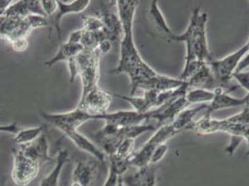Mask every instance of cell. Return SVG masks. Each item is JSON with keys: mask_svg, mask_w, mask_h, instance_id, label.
Here are the masks:
<instances>
[{"mask_svg": "<svg viewBox=\"0 0 249 186\" xmlns=\"http://www.w3.org/2000/svg\"><path fill=\"white\" fill-rule=\"evenodd\" d=\"M84 51L83 46L81 44L71 43V42L65 41L62 43L61 47L59 48V51L53 56L51 60L45 62V65L47 67H52L55 64L60 62H69L70 60L76 57L80 52Z\"/></svg>", "mask_w": 249, "mask_h": 186, "instance_id": "19", "label": "cell"}, {"mask_svg": "<svg viewBox=\"0 0 249 186\" xmlns=\"http://www.w3.org/2000/svg\"><path fill=\"white\" fill-rule=\"evenodd\" d=\"M33 31L27 18L2 15L0 17V38L10 44L21 38H27Z\"/></svg>", "mask_w": 249, "mask_h": 186, "instance_id": "7", "label": "cell"}, {"mask_svg": "<svg viewBox=\"0 0 249 186\" xmlns=\"http://www.w3.org/2000/svg\"><path fill=\"white\" fill-rule=\"evenodd\" d=\"M241 106H249V93L244 98H235L229 94V92L223 89H217L215 91V97L211 103H209L208 108L203 113L207 114H212V113L226 109L231 107H241Z\"/></svg>", "mask_w": 249, "mask_h": 186, "instance_id": "11", "label": "cell"}, {"mask_svg": "<svg viewBox=\"0 0 249 186\" xmlns=\"http://www.w3.org/2000/svg\"></svg>", "mask_w": 249, "mask_h": 186, "instance_id": "38", "label": "cell"}, {"mask_svg": "<svg viewBox=\"0 0 249 186\" xmlns=\"http://www.w3.org/2000/svg\"><path fill=\"white\" fill-rule=\"evenodd\" d=\"M189 89H202L215 92L217 89H222L218 84L208 63L203 64L186 81Z\"/></svg>", "mask_w": 249, "mask_h": 186, "instance_id": "14", "label": "cell"}, {"mask_svg": "<svg viewBox=\"0 0 249 186\" xmlns=\"http://www.w3.org/2000/svg\"><path fill=\"white\" fill-rule=\"evenodd\" d=\"M150 16L151 19L154 21L155 27L158 31L160 32L161 34L166 36V40L168 39V37L174 34L173 32L171 31V29L169 28L167 22H166V19L162 13V11L160 10L159 6H158V2L156 0H154L151 2L150 5Z\"/></svg>", "mask_w": 249, "mask_h": 186, "instance_id": "22", "label": "cell"}, {"mask_svg": "<svg viewBox=\"0 0 249 186\" xmlns=\"http://www.w3.org/2000/svg\"><path fill=\"white\" fill-rule=\"evenodd\" d=\"M41 116L46 122L52 125V127L60 130L63 134L69 131L78 130L79 127L86 122L96 120V115L89 114L78 107L74 108L72 111L59 114L41 112Z\"/></svg>", "mask_w": 249, "mask_h": 186, "instance_id": "5", "label": "cell"}, {"mask_svg": "<svg viewBox=\"0 0 249 186\" xmlns=\"http://www.w3.org/2000/svg\"><path fill=\"white\" fill-rule=\"evenodd\" d=\"M249 68V52L246 54V56L243 58V60L240 62L238 65V68L236 72H241L244 70H247Z\"/></svg>", "mask_w": 249, "mask_h": 186, "instance_id": "32", "label": "cell"}, {"mask_svg": "<svg viewBox=\"0 0 249 186\" xmlns=\"http://www.w3.org/2000/svg\"><path fill=\"white\" fill-rule=\"evenodd\" d=\"M208 104H200L197 107L185 109L178 114L175 120L172 122L178 132L189 130L191 125L194 123V119L198 114H203L208 108Z\"/></svg>", "mask_w": 249, "mask_h": 186, "instance_id": "20", "label": "cell"}, {"mask_svg": "<svg viewBox=\"0 0 249 186\" xmlns=\"http://www.w3.org/2000/svg\"><path fill=\"white\" fill-rule=\"evenodd\" d=\"M12 2L11 0H0V17L6 12Z\"/></svg>", "mask_w": 249, "mask_h": 186, "instance_id": "33", "label": "cell"}, {"mask_svg": "<svg viewBox=\"0 0 249 186\" xmlns=\"http://www.w3.org/2000/svg\"><path fill=\"white\" fill-rule=\"evenodd\" d=\"M10 45L14 52H22L26 51L29 44H28L27 38H21V39H18L16 41L12 42Z\"/></svg>", "mask_w": 249, "mask_h": 186, "instance_id": "31", "label": "cell"}, {"mask_svg": "<svg viewBox=\"0 0 249 186\" xmlns=\"http://www.w3.org/2000/svg\"><path fill=\"white\" fill-rule=\"evenodd\" d=\"M101 53L96 51L84 50L68 63L70 82L73 83L76 76L80 77L82 85L81 96L98 89L100 79Z\"/></svg>", "mask_w": 249, "mask_h": 186, "instance_id": "3", "label": "cell"}, {"mask_svg": "<svg viewBox=\"0 0 249 186\" xmlns=\"http://www.w3.org/2000/svg\"><path fill=\"white\" fill-rule=\"evenodd\" d=\"M4 186V183H3V181L2 180H0V186Z\"/></svg>", "mask_w": 249, "mask_h": 186, "instance_id": "36", "label": "cell"}, {"mask_svg": "<svg viewBox=\"0 0 249 186\" xmlns=\"http://www.w3.org/2000/svg\"><path fill=\"white\" fill-rule=\"evenodd\" d=\"M21 129L19 127L17 122H12L10 124L0 125V133H10V134H17Z\"/></svg>", "mask_w": 249, "mask_h": 186, "instance_id": "30", "label": "cell"}, {"mask_svg": "<svg viewBox=\"0 0 249 186\" xmlns=\"http://www.w3.org/2000/svg\"><path fill=\"white\" fill-rule=\"evenodd\" d=\"M232 78H234L237 81L240 87L244 88L246 91H248V93H249V69L234 73Z\"/></svg>", "mask_w": 249, "mask_h": 186, "instance_id": "28", "label": "cell"}, {"mask_svg": "<svg viewBox=\"0 0 249 186\" xmlns=\"http://www.w3.org/2000/svg\"><path fill=\"white\" fill-rule=\"evenodd\" d=\"M98 175V163L93 160H79L72 174L70 186H93Z\"/></svg>", "mask_w": 249, "mask_h": 186, "instance_id": "12", "label": "cell"}, {"mask_svg": "<svg viewBox=\"0 0 249 186\" xmlns=\"http://www.w3.org/2000/svg\"><path fill=\"white\" fill-rule=\"evenodd\" d=\"M46 130V126L42 125L38 127L28 128V129H21V130L14 135L13 143L17 146L29 145L39 138Z\"/></svg>", "mask_w": 249, "mask_h": 186, "instance_id": "21", "label": "cell"}, {"mask_svg": "<svg viewBox=\"0 0 249 186\" xmlns=\"http://www.w3.org/2000/svg\"><path fill=\"white\" fill-rule=\"evenodd\" d=\"M207 22L208 13L201 11V8L197 7L193 11L186 31L181 35L172 34L167 39L184 42L186 45L185 66L178 77L183 81H186L203 63L215 60L208 49Z\"/></svg>", "mask_w": 249, "mask_h": 186, "instance_id": "2", "label": "cell"}, {"mask_svg": "<svg viewBox=\"0 0 249 186\" xmlns=\"http://www.w3.org/2000/svg\"><path fill=\"white\" fill-rule=\"evenodd\" d=\"M215 97V92H210L202 89H189L186 93L187 102L189 104H209Z\"/></svg>", "mask_w": 249, "mask_h": 186, "instance_id": "24", "label": "cell"}, {"mask_svg": "<svg viewBox=\"0 0 249 186\" xmlns=\"http://www.w3.org/2000/svg\"><path fill=\"white\" fill-rule=\"evenodd\" d=\"M90 0H76L71 3H65L58 0V10L52 17L49 18V25L51 24L55 28L59 40H62L61 22L62 18L70 14H78L83 12L90 5Z\"/></svg>", "mask_w": 249, "mask_h": 186, "instance_id": "10", "label": "cell"}, {"mask_svg": "<svg viewBox=\"0 0 249 186\" xmlns=\"http://www.w3.org/2000/svg\"><path fill=\"white\" fill-rule=\"evenodd\" d=\"M151 117L152 111L147 113H139L135 110H125L96 115V120H104L105 123L114 125L118 128H124L144 124L147 123V121L151 120Z\"/></svg>", "mask_w": 249, "mask_h": 186, "instance_id": "8", "label": "cell"}, {"mask_svg": "<svg viewBox=\"0 0 249 186\" xmlns=\"http://www.w3.org/2000/svg\"><path fill=\"white\" fill-rule=\"evenodd\" d=\"M112 104L111 93L105 92L101 87L81 96L77 107L89 114L99 115L107 113Z\"/></svg>", "mask_w": 249, "mask_h": 186, "instance_id": "9", "label": "cell"}, {"mask_svg": "<svg viewBox=\"0 0 249 186\" xmlns=\"http://www.w3.org/2000/svg\"><path fill=\"white\" fill-rule=\"evenodd\" d=\"M135 140L133 139H124L117 146L115 152L113 155L121 159H128L134 153Z\"/></svg>", "mask_w": 249, "mask_h": 186, "instance_id": "25", "label": "cell"}, {"mask_svg": "<svg viewBox=\"0 0 249 186\" xmlns=\"http://www.w3.org/2000/svg\"><path fill=\"white\" fill-rule=\"evenodd\" d=\"M118 186H124V183L122 181V177L119 179V182H118Z\"/></svg>", "mask_w": 249, "mask_h": 186, "instance_id": "35", "label": "cell"}, {"mask_svg": "<svg viewBox=\"0 0 249 186\" xmlns=\"http://www.w3.org/2000/svg\"><path fill=\"white\" fill-rule=\"evenodd\" d=\"M249 52V46L246 43L243 47H241L236 52L229 54L228 56L220 59V60H213L209 62V67L211 68L214 76L216 77L219 86L227 91L232 92L236 90L238 87H230L229 83L232 78L233 74L236 72L238 68L239 63Z\"/></svg>", "mask_w": 249, "mask_h": 186, "instance_id": "4", "label": "cell"}, {"mask_svg": "<svg viewBox=\"0 0 249 186\" xmlns=\"http://www.w3.org/2000/svg\"><path fill=\"white\" fill-rule=\"evenodd\" d=\"M116 11L123 26V37L120 41V57L117 66L111 74H125L130 80V96H134L138 90L146 91L148 84L158 73L147 64L136 47L133 37V21L139 1H115Z\"/></svg>", "mask_w": 249, "mask_h": 186, "instance_id": "1", "label": "cell"}, {"mask_svg": "<svg viewBox=\"0 0 249 186\" xmlns=\"http://www.w3.org/2000/svg\"><path fill=\"white\" fill-rule=\"evenodd\" d=\"M247 43H248V44H249V41L247 42Z\"/></svg>", "mask_w": 249, "mask_h": 186, "instance_id": "37", "label": "cell"}, {"mask_svg": "<svg viewBox=\"0 0 249 186\" xmlns=\"http://www.w3.org/2000/svg\"><path fill=\"white\" fill-rule=\"evenodd\" d=\"M178 133L179 132L177 130L176 128L173 126L172 123L164 125V126L159 127L156 130V133L149 139V142L156 146L165 145L168 140H170L171 138H173L174 136H176Z\"/></svg>", "mask_w": 249, "mask_h": 186, "instance_id": "23", "label": "cell"}, {"mask_svg": "<svg viewBox=\"0 0 249 186\" xmlns=\"http://www.w3.org/2000/svg\"><path fill=\"white\" fill-rule=\"evenodd\" d=\"M167 150H168V146L166 145V144L157 146L153 154V156H152L151 165H156L158 162H160L165 157V155L167 153Z\"/></svg>", "mask_w": 249, "mask_h": 186, "instance_id": "29", "label": "cell"}, {"mask_svg": "<svg viewBox=\"0 0 249 186\" xmlns=\"http://www.w3.org/2000/svg\"><path fill=\"white\" fill-rule=\"evenodd\" d=\"M65 136L69 138L73 145H75L77 148L82 150L83 152H86L89 155H92L98 161L100 162H104L106 155L104 154V151L99 147L98 145H95L93 142H91L89 138L84 136L81 132L78 130H73L65 133Z\"/></svg>", "mask_w": 249, "mask_h": 186, "instance_id": "17", "label": "cell"}, {"mask_svg": "<svg viewBox=\"0 0 249 186\" xmlns=\"http://www.w3.org/2000/svg\"><path fill=\"white\" fill-rule=\"evenodd\" d=\"M242 139H244L247 142L248 145V151H247V155L249 156V124L245 126V130L242 135Z\"/></svg>", "mask_w": 249, "mask_h": 186, "instance_id": "34", "label": "cell"}, {"mask_svg": "<svg viewBox=\"0 0 249 186\" xmlns=\"http://www.w3.org/2000/svg\"><path fill=\"white\" fill-rule=\"evenodd\" d=\"M104 22V27L108 32L111 42L121 41L123 37V26L118 16V13H115L109 8H104L97 15Z\"/></svg>", "mask_w": 249, "mask_h": 186, "instance_id": "16", "label": "cell"}, {"mask_svg": "<svg viewBox=\"0 0 249 186\" xmlns=\"http://www.w3.org/2000/svg\"><path fill=\"white\" fill-rule=\"evenodd\" d=\"M124 186H156V168L155 165L137 168L134 172L122 176Z\"/></svg>", "mask_w": 249, "mask_h": 186, "instance_id": "15", "label": "cell"}, {"mask_svg": "<svg viewBox=\"0 0 249 186\" xmlns=\"http://www.w3.org/2000/svg\"><path fill=\"white\" fill-rule=\"evenodd\" d=\"M41 7L46 17L49 19L52 17L58 10V1H56V0H41Z\"/></svg>", "mask_w": 249, "mask_h": 186, "instance_id": "27", "label": "cell"}, {"mask_svg": "<svg viewBox=\"0 0 249 186\" xmlns=\"http://www.w3.org/2000/svg\"><path fill=\"white\" fill-rule=\"evenodd\" d=\"M69 152L66 149H61L58 151V154L55 159V166L52 171L42 179L39 186H59L60 177L62 174V169L66 163L69 161Z\"/></svg>", "mask_w": 249, "mask_h": 186, "instance_id": "18", "label": "cell"}, {"mask_svg": "<svg viewBox=\"0 0 249 186\" xmlns=\"http://www.w3.org/2000/svg\"><path fill=\"white\" fill-rule=\"evenodd\" d=\"M18 147L21 149L23 155L41 166L52 160V157L50 156V144L48 136L45 132L31 144Z\"/></svg>", "mask_w": 249, "mask_h": 186, "instance_id": "13", "label": "cell"}, {"mask_svg": "<svg viewBox=\"0 0 249 186\" xmlns=\"http://www.w3.org/2000/svg\"><path fill=\"white\" fill-rule=\"evenodd\" d=\"M13 167L11 177L18 186H29L39 174L41 165L23 155L19 147L12 150Z\"/></svg>", "mask_w": 249, "mask_h": 186, "instance_id": "6", "label": "cell"}, {"mask_svg": "<svg viewBox=\"0 0 249 186\" xmlns=\"http://www.w3.org/2000/svg\"><path fill=\"white\" fill-rule=\"evenodd\" d=\"M230 122L235 124L249 125V106L245 107L240 113L234 114L231 117L227 118Z\"/></svg>", "mask_w": 249, "mask_h": 186, "instance_id": "26", "label": "cell"}]
</instances>
